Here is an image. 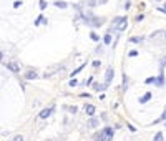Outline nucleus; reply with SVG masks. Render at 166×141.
Listing matches in <instances>:
<instances>
[{"mask_svg":"<svg viewBox=\"0 0 166 141\" xmlns=\"http://www.w3.org/2000/svg\"><path fill=\"white\" fill-rule=\"evenodd\" d=\"M113 23L116 25V28H118L120 32H121V30H125V27H126V17H120V18H115V20H113Z\"/></svg>","mask_w":166,"mask_h":141,"instance_id":"obj_2","label":"nucleus"},{"mask_svg":"<svg viewBox=\"0 0 166 141\" xmlns=\"http://www.w3.org/2000/svg\"><path fill=\"white\" fill-rule=\"evenodd\" d=\"M8 68L12 70V72H18V66H17L15 63H10V65H8Z\"/></svg>","mask_w":166,"mask_h":141,"instance_id":"obj_9","label":"nucleus"},{"mask_svg":"<svg viewBox=\"0 0 166 141\" xmlns=\"http://www.w3.org/2000/svg\"><path fill=\"white\" fill-rule=\"evenodd\" d=\"M153 81H154V78H153V77H150V78L146 80V83H153Z\"/></svg>","mask_w":166,"mask_h":141,"instance_id":"obj_20","label":"nucleus"},{"mask_svg":"<svg viewBox=\"0 0 166 141\" xmlns=\"http://www.w3.org/2000/svg\"><path fill=\"white\" fill-rule=\"evenodd\" d=\"M51 111H53V108H45V110H42V111H40L38 116L42 118V120H45V118H48V116L51 115Z\"/></svg>","mask_w":166,"mask_h":141,"instance_id":"obj_3","label":"nucleus"},{"mask_svg":"<svg viewBox=\"0 0 166 141\" xmlns=\"http://www.w3.org/2000/svg\"><path fill=\"white\" fill-rule=\"evenodd\" d=\"M90 37H91V38H93V40H95V42H98V40H100L98 37H96V33H93V32L90 33Z\"/></svg>","mask_w":166,"mask_h":141,"instance_id":"obj_14","label":"nucleus"},{"mask_svg":"<svg viewBox=\"0 0 166 141\" xmlns=\"http://www.w3.org/2000/svg\"><path fill=\"white\" fill-rule=\"evenodd\" d=\"M40 8H42V10L47 8V2H45V0H40Z\"/></svg>","mask_w":166,"mask_h":141,"instance_id":"obj_12","label":"nucleus"},{"mask_svg":"<svg viewBox=\"0 0 166 141\" xmlns=\"http://www.w3.org/2000/svg\"><path fill=\"white\" fill-rule=\"evenodd\" d=\"M150 98H151V93H146L145 96H141V98H140V103H146V101L150 100Z\"/></svg>","mask_w":166,"mask_h":141,"instance_id":"obj_7","label":"nucleus"},{"mask_svg":"<svg viewBox=\"0 0 166 141\" xmlns=\"http://www.w3.org/2000/svg\"><path fill=\"white\" fill-rule=\"evenodd\" d=\"M85 111H87L88 116H93V115H95V111H96V108H95L93 105H87V106H85Z\"/></svg>","mask_w":166,"mask_h":141,"instance_id":"obj_4","label":"nucleus"},{"mask_svg":"<svg viewBox=\"0 0 166 141\" xmlns=\"http://www.w3.org/2000/svg\"><path fill=\"white\" fill-rule=\"evenodd\" d=\"M96 123H98L96 120H91V121H90V126H96Z\"/></svg>","mask_w":166,"mask_h":141,"instance_id":"obj_18","label":"nucleus"},{"mask_svg":"<svg viewBox=\"0 0 166 141\" xmlns=\"http://www.w3.org/2000/svg\"><path fill=\"white\" fill-rule=\"evenodd\" d=\"M105 43H111V35H110V33L105 35Z\"/></svg>","mask_w":166,"mask_h":141,"instance_id":"obj_11","label":"nucleus"},{"mask_svg":"<svg viewBox=\"0 0 166 141\" xmlns=\"http://www.w3.org/2000/svg\"><path fill=\"white\" fill-rule=\"evenodd\" d=\"M113 128H105L103 129V133H101V136H100V141H111V138H113Z\"/></svg>","mask_w":166,"mask_h":141,"instance_id":"obj_1","label":"nucleus"},{"mask_svg":"<svg viewBox=\"0 0 166 141\" xmlns=\"http://www.w3.org/2000/svg\"><path fill=\"white\" fill-rule=\"evenodd\" d=\"M83 66H85V65H81V66H78V68H76L75 72H73V75H76V73H80V72L83 70ZM73 75H71V77H73Z\"/></svg>","mask_w":166,"mask_h":141,"instance_id":"obj_13","label":"nucleus"},{"mask_svg":"<svg viewBox=\"0 0 166 141\" xmlns=\"http://www.w3.org/2000/svg\"><path fill=\"white\" fill-rule=\"evenodd\" d=\"M136 55H138V52H136V50H131V52H130V56H136Z\"/></svg>","mask_w":166,"mask_h":141,"instance_id":"obj_16","label":"nucleus"},{"mask_svg":"<svg viewBox=\"0 0 166 141\" xmlns=\"http://www.w3.org/2000/svg\"><path fill=\"white\" fill-rule=\"evenodd\" d=\"M156 2H159V0H156Z\"/></svg>","mask_w":166,"mask_h":141,"instance_id":"obj_22","label":"nucleus"},{"mask_svg":"<svg viewBox=\"0 0 166 141\" xmlns=\"http://www.w3.org/2000/svg\"><path fill=\"white\" fill-rule=\"evenodd\" d=\"M37 77H38V75H37V72H33V70L27 72V75H25V78H27V80H35Z\"/></svg>","mask_w":166,"mask_h":141,"instance_id":"obj_6","label":"nucleus"},{"mask_svg":"<svg viewBox=\"0 0 166 141\" xmlns=\"http://www.w3.org/2000/svg\"><path fill=\"white\" fill-rule=\"evenodd\" d=\"M113 75H115V72H113V68H108L106 70V77H105V80H106V85L111 81V78H113Z\"/></svg>","mask_w":166,"mask_h":141,"instance_id":"obj_5","label":"nucleus"},{"mask_svg":"<svg viewBox=\"0 0 166 141\" xmlns=\"http://www.w3.org/2000/svg\"><path fill=\"white\" fill-rule=\"evenodd\" d=\"M13 141H23V136H20V134H18V136L13 138Z\"/></svg>","mask_w":166,"mask_h":141,"instance_id":"obj_15","label":"nucleus"},{"mask_svg":"<svg viewBox=\"0 0 166 141\" xmlns=\"http://www.w3.org/2000/svg\"><path fill=\"white\" fill-rule=\"evenodd\" d=\"M76 83H78V81H76V80H70V86H75Z\"/></svg>","mask_w":166,"mask_h":141,"instance_id":"obj_19","label":"nucleus"},{"mask_svg":"<svg viewBox=\"0 0 166 141\" xmlns=\"http://www.w3.org/2000/svg\"><path fill=\"white\" fill-rule=\"evenodd\" d=\"M55 7H58V8H67V4H65V2H55Z\"/></svg>","mask_w":166,"mask_h":141,"instance_id":"obj_8","label":"nucleus"},{"mask_svg":"<svg viewBox=\"0 0 166 141\" xmlns=\"http://www.w3.org/2000/svg\"><path fill=\"white\" fill-rule=\"evenodd\" d=\"M131 42H133V43H140V42H141V38H131Z\"/></svg>","mask_w":166,"mask_h":141,"instance_id":"obj_17","label":"nucleus"},{"mask_svg":"<svg viewBox=\"0 0 166 141\" xmlns=\"http://www.w3.org/2000/svg\"><path fill=\"white\" fill-rule=\"evenodd\" d=\"M159 120H166V111H164V113L161 115V118H159Z\"/></svg>","mask_w":166,"mask_h":141,"instance_id":"obj_21","label":"nucleus"},{"mask_svg":"<svg viewBox=\"0 0 166 141\" xmlns=\"http://www.w3.org/2000/svg\"><path fill=\"white\" fill-rule=\"evenodd\" d=\"M153 141H163V134L161 133H156V136H154Z\"/></svg>","mask_w":166,"mask_h":141,"instance_id":"obj_10","label":"nucleus"}]
</instances>
